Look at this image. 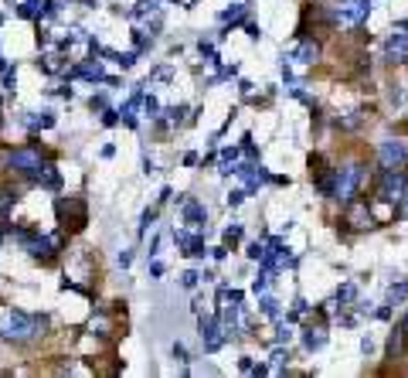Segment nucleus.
<instances>
[{
    "mask_svg": "<svg viewBox=\"0 0 408 378\" xmlns=\"http://www.w3.org/2000/svg\"><path fill=\"white\" fill-rule=\"evenodd\" d=\"M41 327H44V317H31V314L10 307V310L3 314V321H0V337L10 341V344H28Z\"/></svg>",
    "mask_w": 408,
    "mask_h": 378,
    "instance_id": "nucleus-1",
    "label": "nucleus"
},
{
    "mask_svg": "<svg viewBox=\"0 0 408 378\" xmlns=\"http://www.w3.org/2000/svg\"><path fill=\"white\" fill-rule=\"evenodd\" d=\"M41 168H44V157H41L38 147H17V150L7 154V170H17L24 177H35Z\"/></svg>",
    "mask_w": 408,
    "mask_h": 378,
    "instance_id": "nucleus-2",
    "label": "nucleus"
},
{
    "mask_svg": "<svg viewBox=\"0 0 408 378\" xmlns=\"http://www.w3.org/2000/svg\"><path fill=\"white\" fill-rule=\"evenodd\" d=\"M361 181H364V168H361V164L337 168V191H333V198H340V201H354Z\"/></svg>",
    "mask_w": 408,
    "mask_h": 378,
    "instance_id": "nucleus-3",
    "label": "nucleus"
},
{
    "mask_svg": "<svg viewBox=\"0 0 408 378\" xmlns=\"http://www.w3.org/2000/svg\"><path fill=\"white\" fill-rule=\"evenodd\" d=\"M378 161L384 170H402L408 164V140H381L378 147Z\"/></svg>",
    "mask_w": 408,
    "mask_h": 378,
    "instance_id": "nucleus-4",
    "label": "nucleus"
},
{
    "mask_svg": "<svg viewBox=\"0 0 408 378\" xmlns=\"http://www.w3.org/2000/svg\"><path fill=\"white\" fill-rule=\"evenodd\" d=\"M378 195H381L384 201H391V205H402L408 195V174L405 170H384Z\"/></svg>",
    "mask_w": 408,
    "mask_h": 378,
    "instance_id": "nucleus-5",
    "label": "nucleus"
},
{
    "mask_svg": "<svg viewBox=\"0 0 408 378\" xmlns=\"http://www.w3.org/2000/svg\"><path fill=\"white\" fill-rule=\"evenodd\" d=\"M367 14H371V0H344L340 10H337V17L344 24H361Z\"/></svg>",
    "mask_w": 408,
    "mask_h": 378,
    "instance_id": "nucleus-6",
    "label": "nucleus"
},
{
    "mask_svg": "<svg viewBox=\"0 0 408 378\" xmlns=\"http://www.w3.org/2000/svg\"><path fill=\"white\" fill-rule=\"evenodd\" d=\"M198 327H201V341H204V348H207V351H218V348L228 341L225 334H218V331H221V324H218L214 317H201V324H198Z\"/></svg>",
    "mask_w": 408,
    "mask_h": 378,
    "instance_id": "nucleus-7",
    "label": "nucleus"
},
{
    "mask_svg": "<svg viewBox=\"0 0 408 378\" xmlns=\"http://www.w3.org/2000/svg\"><path fill=\"white\" fill-rule=\"evenodd\" d=\"M384 58H388V62H408V35L405 31L388 35V42H384Z\"/></svg>",
    "mask_w": 408,
    "mask_h": 378,
    "instance_id": "nucleus-8",
    "label": "nucleus"
},
{
    "mask_svg": "<svg viewBox=\"0 0 408 378\" xmlns=\"http://www.w3.org/2000/svg\"><path fill=\"white\" fill-rule=\"evenodd\" d=\"M55 211H58V218H62V225L68 222V215H75V222H79V228L85 225V201H79V198H58L55 201Z\"/></svg>",
    "mask_w": 408,
    "mask_h": 378,
    "instance_id": "nucleus-9",
    "label": "nucleus"
},
{
    "mask_svg": "<svg viewBox=\"0 0 408 378\" xmlns=\"http://www.w3.org/2000/svg\"><path fill=\"white\" fill-rule=\"evenodd\" d=\"M72 79H89V82H106L109 75L102 72L99 58H89L85 65H79V69H72Z\"/></svg>",
    "mask_w": 408,
    "mask_h": 378,
    "instance_id": "nucleus-10",
    "label": "nucleus"
},
{
    "mask_svg": "<svg viewBox=\"0 0 408 378\" xmlns=\"http://www.w3.org/2000/svg\"><path fill=\"white\" fill-rule=\"evenodd\" d=\"M347 222H351V228H371V208H367V201H351V208H347Z\"/></svg>",
    "mask_w": 408,
    "mask_h": 378,
    "instance_id": "nucleus-11",
    "label": "nucleus"
},
{
    "mask_svg": "<svg viewBox=\"0 0 408 378\" xmlns=\"http://www.w3.org/2000/svg\"><path fill=\"white\" fill-rule=\"evenodd\" d=\"M180 218L187 222V228L207 225V211H204V205H198V201H184V215H180Z\"/></svg>",
    "mask_w": 408,
    "mask_h": 378,
    "instance_id": "nucleus-12",
    "label": "nucleus"
},
{
    "mask_svg": "<svg viewBox=\"0 0 408 378\" xmlns=\"http://www.w3.org/2000/svg\"><path fill=\"white\" fill-rule=\"evenodd\" d=\"M317 58H320V44H317V42H303V44H299V51H296V62H299V65H313Z\"/></svg>",
    "mask_w": 408,
    "mask_h": 378,
    "instance_id": "nucleus-13",
    "label": "nucleus"
},
{
    "mask_svg": "<svg viewBox=\"0 0 408 378\" xmlns=\"http://www.w3.org/2000/svg\"><path fill=\"white\" fill-rule=\"evenodd\" d=\"M31 181H38V184H44V188H58V170L51 168V164H44V168H41Z\"/></svg>",
    "mask_w": 408,
    "mask_h": 378,
    "instance_id": "nucleus-14",
    "label": "nucleus"
},
{
    "mask_svg": "<svg viewBox=\"0 0 408 378\" xmlns=\"http://www.w3.org/2000/svg\"><path fill=\"white\" fill-rule=\"evenodd\" d=\"M41 10H44V0H24V3L17 7V14L28 17V21H31V17H41Z\"/></svg>",
    "mask_w": 408,
    "mask_h": 378,
    "instance_id": "nucleus-15",
    "label": "nucleus"
},
{
    "mask_svg": "<svg viewBox=\"0 0 408 378\" xmlns=\"http://www.w3.org/2000/svg\"><path fill=\"white\" fill-rule=\"evenodd\" d=\"M388 351H391V358H398V354L405 351V327H398V331L391 334V344H388Z\"/></svg>",
    "mask_w": 408,
    "mask_h": 378,
    "instance_id": "nucleus-16",
    "label": "nucleus"
},
{
    "mask_svg": "<svg viewBox=\"0 0 408 378\" xmlns=\"http://www.w3.org/2000/svg\"><path fill=\"white\" fill-rule=\"evenodd\" d=\"M324 341H326V334L320 327H317V331H306V337H303V344H306L310 351H313V348H324Z\"/></svg>",
    "mask_w": 408,
    "mask_h": 378,
    "instance_id": "nucleus-17",
    "label": "nucleus"
},
{
    "mask_svg": "<svg viewBox=\"0 0 408 378\" xmlns=\"http://www.w3.org/2000/svg\"><path fill=\"white\" fill-rule=\"evenodd\" d=\"M405 296H408V280H402L398 287H391V290H388V303H402Z\"/></svg>",
    "mask_w": 408,
    "mask_h": 378,
    "instance_id": "nucleus-18",
    "label": "nucleus"
},
{
    "mask_svg": "<svg viewBox=\"0 0 408 378\" xmlns=\"http://www.w3.org/2000/svg\"><path fill=\"white\" fill-rule=\"evenodd\" d=\"M143 113H147L150 120H157V116H160V102H157L154 96H143Z\"/></svg>",
    "mask_w": 408,
    "mask_h": 378,
    "instance_id": "nucleus-19",
    "label": "nucleus"
},
{
    "mask_svg": "<svg viewBox=\"0 0 408 378\" xmlns=\"http://www.w3.org/2000/svg\"><path fill=\"white\" fill-rule=\"evenodd\" d=\"M262 314L266 317H279V300L276 296H262Z\"/></svg>",
    "mask_w": 408,
    "mask_h": 378,
    "instance_id": "nucleus-20",
    "label": "nucleus"
},
{
    "mask_svg": "<svg viewBox=\"0 0 408 378\" xmlns=\"http://www.w3.org/2000/svg\"><path fill=\"white\" fill-rule=\"evenodd\" d=\"M184 113H187V106H170V109H167V123L170 126L184 123Z\"/></svg>",
    "mask_w": 408,
    "mask_h": 378,
    "instance_id": "nucleus-21",
    "label": "nucleus"
},
{
    "mask_svg": "<svg viewBox=\"0 0 408 378\" xmlns=\"http://www.w3.org/2000/svg\"><path fill=\"white\" fill-rule=\"evenodd\" d=\"M133 14H136V17H147V14H157V0H140Z\"/></svg>",
    "mask_w": 408,
    "mask_h": 378,
    "instance_id": "nucleus-22",
    "label": "nucleus"
},
{
    "mask_svg": "<svg viewBox=\"0 0 408 378\" xmlns=\"http://www.w3.org/2000/svg\"><path fill=\"white\" fill-rule=\"evenodd\" d=\"M361 120H364V113H351V116H340V120H337V126H340V129H354Z\"/></svg>",
    "mask_w": 408,
    "mask_h": 378,
    "instance_id": "nucleus-23",
    "label": "nucleus"
},
{
    "mask_svg": "<svg viewBox=\"0 0 408 378\" xmlns=\"http://www.w3.org/2000/svg\"><path fill=\"white\" fill-rule=\"evenodd\" d=\"M286 358H289V354H286L283 348H279V351H272V365H269V372H283V361Z\"/></svg>",
    "mask_w": 408,
    "mask_h": 378,
    "instance_id": "nucleus-24",
    "label": "nucleus"
},
{
    "mask_svg": "<svg viewBox=\"0 0 408 378\" xmlns=\"http://www.w3.org/2000/svg\"><path fill=\"white\" fill-rule=\"evenodd\" d=\"M14 201H17V195H14V191H0V215H3V211L10 208Z\"/></svg>",
    "mask_w": 408,
    "mask_h": 378,
    "instance_id": "nucleus-25",
    "label": "nucleus"
},
{
    "mask_svg": "<svg viewBox=\"0 0 408 378\" xmlns=\"http://www.w3.org/2000/svg\"><path fill=\"white\" fill-rule=\"evenodd\" d=\"M154 218H157V208L143 211V218H140V232H147V228H150V225H154Z\"/></svg>",
    "mask_w": 408,
    "mask_h": 378,
    "instance_id": "nucleus-26",
    "label": "nucleus"
},
{
    "mask_svg": "<svg viewBox=\"0 0 408 378\" xmlns=\"http://www.w3.org/2000/svg\"><path fill=\"white\" fill-rule=\"evenodd\" d=\"M242 239V225H232V228H225V242H239Z\"/></svg>",
    "mask_w": 408,
    "mask_h": 378,
    "instance_id": "nucleus-27",
    "label": "nucleus"
},
{
    "mask_svg": "<svg viewBox=\"0 0 408 378\" xmlns=\"http://www.w3.org/2000/svg\"><path fill=\"white\" fill-rule=\"evenodd\" d=\"M198 280H201V273H194V269H187L184 273V287L191 290V287H198Z\"/></svg>",
    "mask_w": 408,
    "mask_h": 378,
    "instance_id": "nucleus-28",
    "label": "nucleus"
},
{
    "mask_svg": "<svg viewBox=\"0 0 408 378\" xmlns=\"http://www.w3.org/2000/svg\"><path fill=\"white\" fill-rule=\"evenodd\" d=\"M262 255H266V246H262V242H252V246H248V259H262Z\"/></svg>",
    "mask_w": 408,
    "mask_h": 378,
    "instance_id": "nucleus-29",
    "label": "nucleus"
},
{
    "mask_svg": "<svg viewBox=\"0 0 408 378\" xmlns=\"http://www.w3.org/2000/svg\"><path fill=\"white\" fill-rule=\"evenodd\" d=\"M174 358H177V361H184V365L191 361V358H187V348H184V344H174Z\"/></svg>",
    "mask_w": 408,
    "mask_h": 378,
    "instance_id": "nucleus-30",
    "label": "nucleus"
},
{
    "mask_svg": "<svg viewBox=\"0 0 408 378\" xmlns=\"http://www.w3.org/2000/svg\"><path fill=\"white\" fill-rule=\"evenodd\" d=\"M354 294H358V290L347 283V287H340V290H337V300H354Z\"/></svg>",
    "mask_w": 408,
    "mask_h": 378,
    "instance_id": "nucleus-31",
    "label": "nucleus"
},
{
    "mask_svg": "<svg viewBox=\"0 0 408 378\" xmlns=\"http://www.w3.org/2000/svg\"><path fill=\"white\" fill-rule=\"evenodd\" d=\"M276 331H279V334H276V341H279V344H283V341H289V337H293V331H289V324H279Z\"/></svg>",
    "mask_w": 408,
    "mask_h": 378,
    "instance_id": "nucleus-32",
    "label": "nucleus"
},
{
    "mask_svg": "<svg viewBox=\"0 0 408 378\" xmlns=\"http://www.w3.org/2000/svg\"><path fill=\"white\" fill-rule=\"evenodd\" d=\"M102 123H106V126H116V123H120V116H116V109H106V116H102Z\"/></svg>",
    "mask_w": 408,
    "mask_h": 378,
    "instance_id": "nucleus-33",
    "label": "nucleus"
},
{
    "mask_svg": "<svg viewBox=\"0 0 408 378\" xmlns=\"http://www.w3.org/2000/svg\"><path fill=\"white\" fill-rule=\"evenodd\" d=\"M245 195H248V191H232V195H228V205H242Z\"/></svg>",
    "mask_w": 408,
    "mask_h": 378,
    "instance_id": "nucleus-34",
    "label": "nucleus"
},
{
    "mask_svg": "<svg viewBox=\"0 0 408 378\" xmlns=\"http://www.w3.org/2000/svg\"><path fill=\"white\" fill-rule=\"evenodd\" d=\"M3 89H14V69H3Z\"/></svg>",
    "mask_w": 408,
    "mask_h": 378,
    "instance_id": "nucleus-35",
    "label": "nucleus"
},
{
    "mask_svg": "<svg viewBox=\"0 0 408 378\" xmlns=\"http://www.w3.org/2000/svg\"><path fill=\"white\" fill-rule=\"evenodd\" d=\"M129 262H133V252H129V249L120 252V266H129Z\"/></svg>",
    "mask_w": 408,
    "mask_h": 378,
    "instance_id": "nucleus-36",
    "label": "nucleus"
},
{
    "mask_svg": "<svg viewBox=\"0 0 408 378\" xmlns=\"http://www.w3.org/2000/svg\"><path fill=\"white\" fill-rule=\"evenodd\" d=\"M402 327H405V334H408V314H405V324H402Z\"/></svg>",
    "mask_w": 408,
    "mask_h": 378,
    "instance_id": "nucleus-37",
    "label": "nucleus"
},
{
    "mask_svg": "<svg viewBox=\"0 0 408 378\" xmlns=\"http://www.w3.org/2000/svg\"><path fill=\"white\" fill-rule=\"evenodd\" d=\"M7 3H14V0H7Z\"/></svg>",
    "mask_w": 408,
    "mask_h": 378,
    "instance_id": "nucleus-38",
    "label": "nucleus"
},
{
    "mask_svg": "<svg viewBox=\"0 0 408 378\" xmlns=\"http://www.w3.org/2000/svg\"><path fill=\"white\" fill-rule=\"evenodd\" d=\"M0 24H3V17H0Z\"/></svg>",
    "mask_w": 408,
    "mask_h": 378,
    "instance_id": "nucleus-39",
    "label": "nucleus"
}]
</instances>
